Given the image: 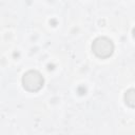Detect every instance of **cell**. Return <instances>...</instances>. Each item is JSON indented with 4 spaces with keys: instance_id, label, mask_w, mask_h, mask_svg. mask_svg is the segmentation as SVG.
<instances>
[{
    "instance_id": "1",
    "label": "cell",
    "mask_w": 135,
    "mask_h": 135,
    "mask_svg": "<svg viewBox=\"0 0 135 135\" xmlns=\"http://www.w3.org/2000/svg\"><path fill=\"white\" fill-rule=\"evenodd\" d=\"M44 83L42 75L35 70H30L22 76V85L28 92H38Z\"/></svg>"
},
{
    "instance_id": "3",
    "label": "cell",
    "mask_w": 135,
    "mask_h": 135,
    "mask_svg": "<svg viewBox=\"0 0 135 135\" xmlns=\"http://www.w3.org/2000/svg\"><path fill=\"white\" fill-rule=\"evenodd\" d=\"M124 102L130 108H135V89H130L126 92Z\"/></svg>"
},
{
    "instance_id": "4",
    "label": "cell",
    "mask_w": 135,
    "mask_h": 135,
    "mask_svg": "<svg viewBox=\"0 0 135 135\" xmlns=\"http://www.w3.org/2000/svg\"><path fill=\"white\" fill-rule=\"evenodd\" d=\"M133 38L135 39V27L133 28Z\"/></svg>"
},
{
    "instance_id": "2",
    "label": "cell",
    "mask_w": 135,
    "mask_h": 135,
    "mask_svg": "<svg viewBox=\"0 0 135 135\" xmlns=\"http://www.w3.org/2000/svg\"><path fill=\"white\" fill-rule=\"evenodd\" d=\"M92 51L97 57L105 59L113 54L114 44L112 40L107 37H98L92 43Z\"/></svg>"
}]
</instances>
